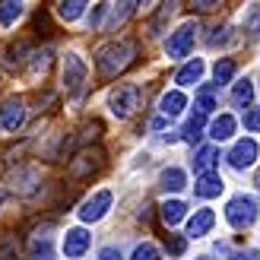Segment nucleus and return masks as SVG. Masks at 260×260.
<instances>
[{
	"label": "nucleus",
	"mask_w": 260,
	"mask_h": 260,
	"mask_svg": "<svg viewBox=\"0 0 260 260\" xmlns=\"http://www.w3.org/2000/svg\"><path fill=\"white\" fill-rule=\"evenodd\" d=\"M7 197H10V193H7V190H0V203H4V200H7Z\"/></svg>",
	"instance_id": "obj_35"
},
{
	"label": "nucleus",
	"mask_w": 260,
	"mask_h": 260,
	"mask_svg": "<svg viewBox=\"0 0 260 260\" xmlns=\"http://www.w3.org/2000/svg\"><path fill=\"white\" fill-rule=\"evenodd\" d=\"M193 38H197V22L181 25V29H178V32H172V38L165 42V54L172 57V60L187 57V51L193 48Z\"/></svg>",
	"instance_id": "obj_3"
},
{
	"label": "nucleus",
	"mask_w": 260,
	"mask_h": 260,
	"mask_svg": "<svg viewBox=\"0 0 260 260\" xmlns=\"http://www.w3.org/2000/svg\"><path fill=\"white\" fill-rule=\"evenodd\" d=\"M235 127H238V121L232 118V114H219V118L213 121V127H210V137L216 143H222V140H229L232 134H235Z\"/></svg>",
	"instance_id": "obj_14"
},
{
	"label": "nucleus",
	"mask_w": 260,
	"mask_h": 260,
	"mask_svg": "<svg viewBox=\"0 0 260 260\" xmlns=\"http://www.w3.org/2000/svg\"><path fill=\"white\" fill-rule=\"evenodd\" d=\"M257 187H260V175H257Z\"/></svg>",
	"instance_id": "obj_36"
},
{
	"label": "nucleus",
	"mask_w": 260,
	"mask_h": 260,
	"mask_svg": "<svg viewBox=\"0 0 260 260\" xmlns=\"http://www.w3.org/2000/svg\"><path fill=\"white\" fill-rule=\"evenodd\" d=\"M200 76H203V60H197V57H193L190 63H184V67L178 70V76H175V80H178L181 86H193V83H200Z\"/></svg>",
	"instance_id": "obj_16"
},
{
	"label": "nucleus",
	"mask_w": 260,
	"mask_h": 260,
	"mask_svg": "<svg viewBox=\"0 0 260 260\" xmlns=\"http://www.w3.org/2000/svg\"><path fill=\"white\" fill-rule=\"evenodd\" d=\"M108 206H111V190H99L95 197H89L83 203L80 219H83V222H99V219L108 213Z\"/></svg>",
	"instance_id": "obj_7"
},
{
	"label": "nucleus",
	"mask_w": 260,
	"mask_h": 260,
	"mask_svg": "<svg viewBox=\"0 0 260 260\" xmlns=\"http://www.w3.org/2000/svg\"><path fill=\"white\" fill-rule=\"evenodd\" d=\"M19 16H22V4H13V0L0 4V25H13Z\"/></svg>",
	"instance_id": "obj_22"
},
{
	"label": "nucleus",
	"mask_w": 260,
	"mask_h": 260,
	"mask_svg": "<svg viewBox=\"0 0 260 260\" xmlns=\"http://www.w3.org/2000/svg\"><path fill=\"white\" fill-rule=\"evenodd\" d=\"M216 92H219L216 86H203L200 92H197V99H193V108H197L200 118H206V114H213V111L219 108V105H216Z\"/></svg>",
	"instance_id": "obj_13"
},
{
	"label": "nucleus",
	"mask_w": 260,
	"mask_h": 260,
	"mask_svg": "<svg viewBox=\"0 0 260 260\" xmlns=\"http://www.w3.org/2000/svg\"><path fill=\"white\" fill-rule=\"evenodd\" d=\"M134 260H159V248H155V244H137Z\"/></svg>",
	"instance_id": "obj_28"
},
{
	"label": "nucleus",
	"mask_w": 260,
	"mask_h": 260,
	"mask_svg": "<svg viewBox=\"0 0 260 260\" xmlns=\"http://www.w3.org/2000/svg\"><path fill=\"white\" fill-rule=\"evenodd\" d=\"M244 127H248V130H260V108H251L248 114H244Z\"/></svg>",
	"instance_id": "obj_30"
},
{
	"label": "nucleus",
	"mask_w": 260,
	"mask_h": 260,
	"mask_svg": "<svg viewBox=\"0 0 260 260\" xmlns=\"http://www.w3.org/2000/svg\"><path fill=\"white\" fill-rule=\"evenodd\" d=\"M159 108H162L165 118H175V114H181V111L187 108V99L181 95V92H165L162 102H159Z\"/></svg>",
	"instance_id": "obj_15"
},
{
	"label": "nucleus",
	"mask_w": 260,
	"mask_h": 260,
	"mask_svg": "<svg viewBox=\"0 0 260 260\" xmlns=\"http://www.w3.org/2000/svg\"><path fill=\"white\" fill-rule=\"evenodd\" d=\"M168 254H175V257H181V254H184V238H178V235H172V238H168Z\"/></svg>",
	"instance_id": "obj_31"
},
{
	"label": "nucleus",
	"mask_w": 260,
	"mask_h": 260,
	"mask_svg": "<svg viewBox=\"0 0 260 260\" xmlns=\"http://www.w3.org/2000/svg\"><path fill=\"white\" fill-rule=\"evenodd\" d=\"M257 143L254 140H238L235 146H232V152H229V165L232 168H238V172H244V168H251L254 165V159H257Z\"/></svg>",
	"instance_id": "obj_5"
},
{
	"label": "nucleus",
	"mask_w": 260,
	"mask_h": 260,
	"mask_svg": "<svg viewBox=\"0 0 260 260\" xmlns=\"http://www.w3.org/2000/svg\"><path fill=\"white\" fill-rule=\"evenodd\" d=\"M222 187H225V181L219 178L216 172H210V175H200V181L193 184V193H197V197H203V200H210V197H219V193H222Z\"/></svg>",
	"instance_id": "obj_11"
},
{
	"label": "nucleus",
	"mask_w": 260,
	"mask_h": 260,
	"mask_svg": "<svg viewBox=\"0 0 260 260\" xmlns=\"http://www.w3.org/2000/svg\"><path fill=\"white\" fill-rule=\"evenodd\" d=\"M232 260H260V251H254V248H248V251H235V254H232Z\"/></svg>",
	"instance_id": "obj_32"
},
{
	"label": "nucleus",
	"mask_w": 260,
	"mask_h": 260,
	"mask_svg": "<svg viewBox=\"0 0 260 260\" xmlns=\"http://www.w3.org/2000/svg\"><path fill=\"white\" fill-rule=\"evenodd\" d=\"M213 222H216V213L213 210H197L190 216V222H187V235L190 238H203L206 232L213 229Z\"/></svg>",
	"instance_id": "obj_12"
},
{
	"label": "nucleus",
	"mask_w": 260,
	"mask_h": 260,
	"mask_svg": "<svg viewBox=\"0 0 260 260\" xmlns=\"http://www.w3.org/2000/svg\"><path fill=\"white\" fill-rule=\"evenodd\" d=\"M57 13H60L67 22H70V19H80L83 13H86V4H83V0H70V4H60Z\"/></svg>",
	"instance_id": "obj_24"
},
{
	"label": "nucleus",
	"mask_w": 260,
	"mask_h": 260,
	"mask_svg": "<svg viewBox=\"0 0 260 260\" xmlns=\"http://www.w3.org/2000/svg\"><path fill=\"white\" fill-rule=\"evenodd\" d=\"M200 137H203V118L197 114V118H190L184 124V140L187 143H200Z\"/></svg>",
	"instance_id": "obj_26"
},
{
	"label": "nucleus",
	"mask_w": 260,
	"mask_h": 260,
	"mask_svg": "<svg viewBox=\"0 0 260 260\" xmlns=\"http://www.w3.org/2000/svg\"><path fill=\"white\" fill-rule=\"evenodd\" d=\"M219 4H213V0H197V4H190V10H197V13H210V10H216Z\"/></svg>",
	"instance_id": "obj_33"
},
{
	"label": "nucleus",
	"mask_w": 260,
	"mask_h": 260,
	"mask_svg": "<svg viewBox=\"0 0 260 260\" xmlns=\"http://www.w3.org/2000/svg\"><path fill=\"white\" fill-rule=\"evenodd\" d=\"M140 108V89L137 86H118L111 92V111L114 118H130Z\"/></svg>",
	"instance_id": "obj_4"
},
{
	"label": "nucleus",
	"mask_w": 260,
	"mask_h": 260,
	"mask_svg": "<svg viewBox=\"0 0 260 260\" xmlns=\"http://www.w3.org/2000/svg\"><path fill=\"white\" fill-rule=\"evenodd\" d=\"M99 260H124V257H121V251H118V248H102Z\"/></svg>",
	"instance_id": "obj_34"
},
{
	"label": "nucleus",
	"mask_w": 260,
	"mask_h": 260,
	"mask_svg": "<svg viewBox=\"0 0 260 260\" xmlns=\"http://www.w3.org/2000/svg\"><path fill=\"white\" fill-rule=\"evenodd\" d=\"M63 83L70 92H83L86 86V63L76 54H67V60H63Z\"/></svg>",
	"instance_id": "obj_6"
},
{
	"label": "nucleus",
	"mask_w": 260,
	"mask_h": 260,
	"mask_svg": "<svg viewBox=\"0 0 260 260\" xmlns=\"http://www.w3.org/2000/svg\"><path fill=\"white\" fill-rule=\"evenodd\" d=\"M16 251H19V244L13 235H7L4 241H0V260H16Z\"/></svg>",
	"instance_id": "obj_27"
},
{
	"label": "nucleus",
	"mask_w": 260,
	"mask_h": 260,
	"mask_svg": "<svg viewBox=\"0 0 260 260\" xmlns=\"http://www.w3.org/2000/svg\"><path fill=\"white\" fill-rule=\"evenodd\" d=\"M86 251H89V232L86 229H70L67 235H63V254H67L70 260H76Z\"/></svg>",
	"instance_id": "obj_9"
},
{
	"label": "nucleus",
	"mask_w": 260,
	"mask_h": 260,
	"mask_svg": "<svg viewBox=\"0 0 260 260\" xmlns=\"http://www.w3.org/2000/svg\"><path fill=\"white\" fill-rule=\"evenodd\" d=\"M159 181H162V190H184V184H187V178H184L181 168H165Z\"/></svg>",
	"instance_id": "obj_19"
},
{
	"label": "nucleus",
	"mask_w": 260,
	"mask_h": 260,
	"mask_svg": "<svg viewBox=\"0 0 260 260\" xmlns=\"http://www.w3.org/2000/svg\"><path fill=\"white\" fill-rule=\"evenodd\" d=\"M251 99H254V86H251L248 80L235 83V92H232V102H235V105H251Z\"/></svg>",
	"instance_id": "obj_23"
},
{
	"label": "nucleus",
	"mask_w": 260,
	"mask_h": 260,
	"mask_svg": "<svg viewBox=\"0 0 260 260\" xmlns=\"http://www.w3.org/2000/svg\"><path fill=\"white\" fill-rule=\"evenodd\" d=\"M25 121V108H22V102H7V105H0V130L4 134H16V130L22 127Z\"/></svg>",
	"instance_id": "obj_8"
},
{
	"label": "nucleus",
	"mask_w": 260,
	"mask_h": 260,
	"mask_svg": "<svg viewBox=\"0 0 260 260\" xmlns=\"http://www.w3.org/2000/svg\"><path fill=\"white\" fill-rule=\"evenodd\" d=\"M197 260H210V257H197Z\"/></svg>",
	"instance_id": "obj_37"
},
{
	"label": "nucleus",
	"mask_w": 260,
	"mask_h": 260,
	"mask_svg": "<svg viewBox=\"0 0 260 260\" xmlns=\"http://www.w3.org/2000/svg\"><path fill=\"white\" fill-rule=\"evenodd\" d=\"M225 219L235 229H244V225H251L254 219H257V200L254 197H235V200H229V206H225Z\"/></svg>",
	"instance_id": "obj_2"
},
{
	"label": "nucleus",
	"mask_w": 260,
	"mask_h": 260,
	"mask_svg": "<svg viewBox=\"0 0 260 260\" xmlns=\"http://www.w3.org/2000/svg\"><path fill=\"white\" fill-rule=\"evenodd\" d=\"M29 260H54V254H51V241H48V235H42V232L35 235Z\"/></svg>",
	"instance_id": "obj_21"
},
{
	"label": "nucleus",
	"mask_w": 260,
	"mask_h": 260,
	"mask_svg": "<svg viewBox=\"0 0 260 260\" xmlns=\"http://www.w3.org/2000/svg\"><path fill=\"white\" fill-rule=\"evenodd\" d=\"M213 76H216V89L225 86V83H232V76H235V60H232V57H222V60L213 67Z\"/></svg>",
	"instance_id": "obj_20"
},
{
	"label": "nucleus",
	"mask_w": 260,
	"mask_h": 260,
	"mask_svg": "<svg viewBox=\"0 0 260 260\" xmlns=\"http://www.w3.org/2000/svg\"><path fill=\"white\" fill-rule=\"evenodd\" d=\"M48 67H51V51H38V54H32V63H29V70H32V76H38V73H48Z\"/></svg>",
	"instance_id": "obj_25"
},
{
	"label": "nucleus",
	"mask_w": 260,
	"mask_h": 260,
	"mask_svg": "<svg viewBox=\"0 0 260 260\" xmlns=\"http://www.w3.org/2000/svg\"><path fill=\"white\" fill-rule=\"evenodd\" d=\"M99 165H102V152H83L67 165V172H70V178H86V175H92Z\"/></svg>",
	"instance_id": "obj_10"
},
{
	"label": "nucleus",
	"mask_w": 260,
	"mask_h": 260,
	"mask_svg": "<svg viewBox=\"0 0 260 260\" xmlns=\"http://www.w3.org/2000/svg\"><path fill=\"white\" fill-rule=\"evenodd\" d=\"M216 159H219V149H216V146H203V149L197 152V159H193V172L210 175L213 165H216Z\"/></svg>",
	"instance_id": "obj_18"
},
{
	"label": "nucleus",
	"mask_w": 260,
	"mask_h": 260,
	"mask_svg": "<svg viewBox=\"0 0 260 260\" xmlns=\"http://www.w3.org/2000/svg\"><path fill=\"white\" fill-rule=\"evenodd\" d=\"M137 57V45L134 42H118V45H108L99 51V73L105 76V80H111V76L124 73L130 63H134Z\"/></svg>",
	"instance_id": "obj_1"
},
{
	"label": "nucleus",
	"mask_w": 260,
	"mask_h": 260,
	"mask_svg": "<svg viewBox=\"0 0 260 260\" xmlns=\"http://www.w3.org/2000/svg\"><path fill=\"white\" fill-rule=\"evenodd\" d=\"M244 29H248L251 35H260V7H257V10L251 13L248 19H244Z\"/></svg>",
	"instance_id": "obj_29"
},
{
	"label": "nucleus",
	"mask_w": 260,
	"mask_h": 260,
	"mask_svg": "<svg viewBox=\"0 0 260 260\" xmlns=\"http://www.w3.org/2000/svg\"><path fill=\"white\" fill-rule=\"evenodd\" d=\"M159 213H162V222H165V225H178L181 219H184V213H187V206L181 203V200H165Z\"/></svg>",
	"instance_id": "obj_17"
}]
</instances>
